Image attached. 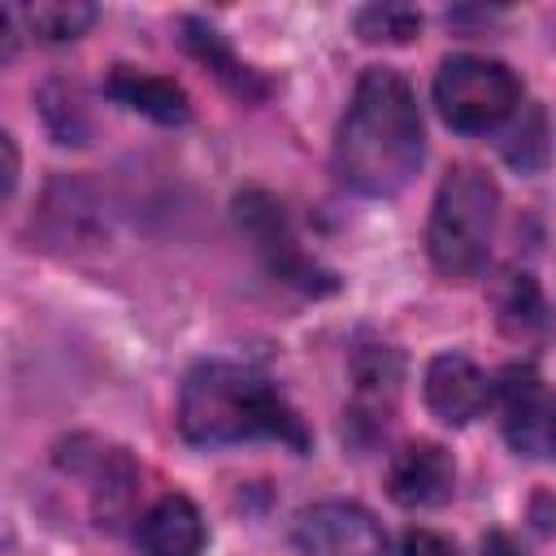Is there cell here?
Returning a JSON list of instances; mask_svg holds the SVG:
<instances>
[{"instance_id":"1","label":"cell","mask_w":556,"mask_h":556,"mask_svg":"<svg viewBox=\"0 0 556 556\" xmlns=\"http://www.w3.org/2000/svg\"><path fill=\"white\" fill-rule=\"evenodd\" d=\"M421 165V113L413 87L369 65L356 78L352 104L334 135V169L361 195H395Z\"/></svg>"},{"instance_id":"2","label":"cell","mask_w":556,"mask_h":556,"mask_svg":"<svg viewBox=\"0 0 556 556\" xmlns=\"http://www.w3.org/2000/svg\"><path fill=\"white\" fill-rule=\"evenodd\" d=\"M178 430L200 447H226L243 439H278L295 452L308 447L295 408L261 374L230 361H204L187 374L178 395Z\"/></svg>"},{"instance_id":"3","label":"cell","mask_w":556,"mask_h":556,"mask_svg":"<svg viewBox=\"0 0 556 556\" xmlns=\"http://www.w3.org/2000/svg\"><path fill=\"white\" fill-rule=\"evenodd\" d=\"M500 226V187L478 165H452L434 191L426 248L443 278H473Z\"/></svg>"},{"instance_id":"4","label":"cell","mask_w":556,"mask_h":556,"mask_svg":"<svg viewBox=\"0 0 556 556\" xmlns=\"http://www.w3.org/2000/svg\"><path fill=\"white\" fill-rule=\"evenodd\" d=\"M439 117L460 135H486L521 104V83L504 61L491 56H447L434 74Z\"/></svg>"},{"instance_id":"5","label":"cell","mask_w":556,"mask_h":556,"mask_svg":"<svg viewBox=\"0 0 556 556\" xmlns=\"http://www.w3.org/2000/svg\"><path fill=\"white\" fill-rule=\"evenodd\" d=\"M300 556H387V534L361 504L321 500L295 517L291 530Z\"/></svg>"},{"instance_id":"6","label":"cell","mask_w":556,"mask_h":556,"mask_svg":"<svg viewBox=\"0 0 556 556\" xmlns=\"http://www.w3.org/2000/svg\"><path fill=\"white\" fill-rule=\"evenodd\" d=\"M500 426L513 452L521 456H552L556 439V395L543 391L530 365H508L500 374Z\"/></svg>"},{"instance_id":"7","label":"cell","mask_w":556,"mask_h":556,"mask_svg":"<svg viewBox=\"0 0 556 556\" xmlns=\"http://www.w3.org/2000/svg\"><path fill=\"white\" fill-rule=\"evenodd\" d=\"M387 491L404 508H439L456 491V465L439 443H408L387 465Z\"/></svg>"},{"instance_id":"8","label":"cell","mask_w":556,"mask_h":556,"mask_svg":"<svg viewBox=\"0 0 556 556\" xmlns=\"http://www.w3.org/2000/svg\"><path fill=\"white\" fill-rule=\"evenodd\" d=\"M421 395H426V408L447 421V426H465L473 421L486 400H491V387H486V374L460 356V352H443L426 365V382H421Z\"/></svg>"},{"instance_id":"9","label":"cell","mask_w":556,"mask_h":556,"mask_svg":"<svg viewBox=\"0 0 556 556\" xmlns=\"http://www.w3.org/2000/svg\"><path fill=\"white\" fill-rule=\"evenodd\" d=\"M143 556H200L204 547V517L187 495H161L135 530Z\"/></svg>"},{"instance_id":"10","label":"cell","mask_w":556,"mask_h":556,"mask_svg":"<svg viewBox=\"0 0 556 556\" xmlns=\"http://www.w3.org/2000/svg\"><path fill=\"white\" fill-rule=\"evenodd\" d=\"M109 96L122 100L126 109L152 117V122H187L191 104H187V91L174 83V78H161V74H148V70H130V65H117L109 74Z\"/></svg>"},{"instance_id":"11","label":"cell","mask_w":556,"mask_h":556,"mask_svg":"<svg viewBox=\"0 0 556 556\" xmlns=\"http://www.w3.org/2000/svg\"><path fill=\"white\" fill-rule=\"evenodd\" d=\"M30 35H39L43 43H65V39H78L91 22H96V4H83V0H35L22 9Z\"/></svg>"},{"instance_id":"12","label":"cell","mask_w":556,"mask_h":556,"mask_svg":"<svg viewBox=\"0 0 556 556\" xmlns=\"http://www.w3.org/2000/svg\"><path fill=\"white\" fill-rule=\"evenodd\" d=\"M187 48L222 78V83H230L235 91H256L261 96V83L252 78V70L248 65H239L235 61V52L222 43V35L213 30V26H200V22H187Z\"/></svg>"},{"instance_id":"13","label":"cell","mask_w":556,"mask_h":556,"mask_svg":"<svg viewBox=\"0 0 556 556\" xmlns=\"http://www.w3.org/2000/svg\"><path fill=\"white\" fill-rule=\"evenodd\" d=\"M352 374H356L361 400H374V404L391 408V400L400 391V356L391 348H365V352H356Z\"/></svg>"},{"instance_id":"14","label":"cell","mask_w":556,"mask_h":556,"mask_svg":"<svg viewBox=\"0 0 556 556\" xmlns=\"http://www.w3.org/2000/svg\"><path fill=\"white\" fill-rule=\"evenodd\" d=\"M421 30V13L408 4H365L356 13V35L365 43H408Z\"/></svg>"},{"instance_id":"15","label":"cell","mask_w":556,"mask_h":556,"mask_svg":"<svg viewBox=\"0 0 556 556\" xmlns=\"http://www.w3.org/2000/svg\"><path fill=\"white\" fill-rule=\"evenodd\" d=\"M504 156L521 169H539L547 161V126H543V113L539 109H526L521 122L513 126L508 143H504Z\"/></svg>"},{"instance_id":"16","label":"cell","mask_w":556,"mask_h":556,"mask_svg":"<svg viewBox=\"0 0 556 556\" xmlns=\"http://www.w3.org/2000/svg\"><path fill=\"white\" fill-rule=\"evenodd\" d=\"M400 556H456V547H452V539H443V534H434V530H408L404 534V547H400Z\"/></svg>"},{"instance_id":"17","label":"cell","mask_w":556,"mask_h":556,"mask_svg":"<svg viewBox=\"0 0 556 556\" xmlns=\"http://www.w3.org/2000/svg\"><path fill=\"white\" fill-rule=\"evenodd\" d=\"M0 148H4V195H13V187H17V148H13V135H0Z\"/></svg>"},{"instance_id":"18","label":"cell","mask_w":556,"mask_h":556,"mask_svg":"<svg viewBox=\"0 0 556 556\" xmlns=\"http://www.w3.org/2000/svg\"><path fill=\"white\" fill-rule=\"evenodd\" d=\"M552 456H556V439H552Z\"/></svg>"}]
</instances>
